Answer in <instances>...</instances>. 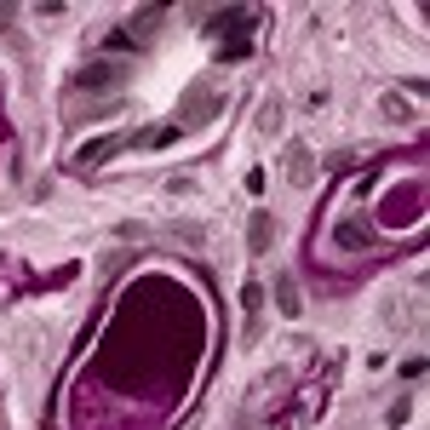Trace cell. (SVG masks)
<instances>
[{"instance_id": "obj_1", "label": "cell", "mask_w": 430, "mask_h": 430, "mask_svg": "<svg viewBox=\"0 0 430 430\" xmlns=\"http://www.w3.org/2000/svg\"><path fill=\"white\" fill-rule=\"evenodd\" d=\"M172 138H178V126H149V133H138V144H144V149H166Z\"/></svg>"}, {"instance_id": "obj_2", "label": "cell", "mask_w": 430, "mask_h": 430, "mask_svg": "<svg viewBox=\"0 0 430 430\" xmlns=\"http://www.w3.org/2000/svg\"><path fill=\"white\" fill-rule=\"evenodd\" d=\"M247 230H252V235H247V247H252V252H264V247H270V219H252Z\"/></svg>"}, {"instance_id": "obj_3", "label": "cell", "mask_w": 430, "mask_h": 430, "mask_svg": "<svg viewBox=\"0 0 430 430\" xmlns=\"http://www.w3.org/2000/svg\"><path fill=\"white\" fill-rule=\"evenodd\" d=\"M276 305H281L287 316H298V293H293V281H281V287H276Z\"/></svg>"}]
</instances>
